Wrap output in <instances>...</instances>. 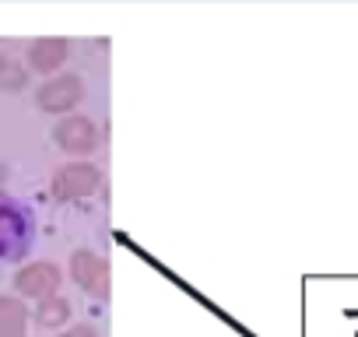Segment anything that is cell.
I'll return each mask as SVG.
<instances>
[{"mask_svg":"<svg viewBox=\"0 0 358 337\" xmlns=\"http://www.w3.org/2000/svg\"><path fill=\"white\" fill-rule=\"evenodd\" d=\"M36 215L25 201L0 194V260L4 264H22L32 246H36Z\"/></svg>","mask_w":358,"mask_h":337,"instance_id":"1","label":"cell"},{"mask_svg":"<svg viewBox=\"0 0 358 337\" xmlns=\"http://www.w3.org/2000/svg\"><path fill=\"white\" fill-rule=\"evenodd\" d=\"M102 187V168L95 162H85V158H71L64 162L53 180H50V194L60 201V204H71V201H88L95 197Z\"/></svg>","mask_w":358,"mask_h":337,"instance_id":"2","label":"cell"},{"mask_svg":"<svg viewBox=\"0 0 358 337\" xmlns=\"http://www.w3.org/2000/svg\"><path fill=\"white\" fill-rule=\"evenodd\" d=\"M53 141H57V148H60L64 155H71V158H88V155L99 151V141H102V137H99V127H95L92 116H85V113H67V116L57 120Z\"/></svg>","mask_w":358,"mask_h":337,"instance_id":"3","label":"cell"},{"mask_svg":"<svg viewBox=\"0 0 358 337\" xmlns=\"http://www.w3.org/2000/svg\"><path fill=\"white\" fill-rule=\"evenodd\" d=\"M81 99H85V78L81 74H53L36 88V106L50 116H67L71 109H78Z\"/></svg>","mask_w":358,"mask_h":337,"instance_id":"4","label":"cell"},{"mask_svg":"<svg viewBox=\"0 0 358 337\" xmlns=\"http://www.w3.org/2000/svg\"><path fill=\"white\" fill-rule=\"evenodd\" d=\"M60 285H64V271L53 264V260H29L15 271V295L18 299H50V295H60Z\"/></svg>","mask_w":358,"mask_h":337,"instance_id":"5","label":"cell"},{"mask_svg":"<svg viewBox=\"0 0 358 337\" xmlns=\"http://www.w3.org/2000/svg\"><path fill=\"white\" fill-rule=\"evenodd\" d=\"M67 271H71V281L92 295V299H109V260L99 257L95 250H74L71 260H67Z\"/></svg>","mask_w":358,"mask_h":337,"instance_id":"6","label":"cell"},{"mask_svg":"<svg viewBox=\"0 0 358 337\" xmlns=\"http://www.w3.org/2000/svg\"><path fill=\"white\" fill-rule=\"evenodd\" d=\"M67 60H71V43L64 36H43V39L29 43V53H25V67L43 78L60 74Z\"/></svg>","mask_w":358,"mask_h":337,"instance_id":"7","label":"cell"},{"mask_svg":"<svg viewBox=\"0 0 358 337\" xmlns=\"http://www.w3.org/2000/svg\"><path fill=\"white\" fill-rule=\"evenodd\" d=\"M29 306L18 295H0V337H29Z\"/></svg>","mask_w":358,"mask_h":337,"instance_id":"8","label":"cell"},{"mask_svg":"<svg viewBox=\"0 0 358 337\" xmlns=\"http://www.w3.org/2000/svg\"><path fill=\"white\" fill-rule=\"evenodd\" d=\"M71 313L74 309H71V302L64 295H50V299L36 302L32 320H36L39 330H64V327H71Z\"/></svg>","mask_w":358,"mask_h":337,"instance_id":"9","label":"cell"},{"mask_svg":"<svg viewBox=\"0 0 358 337\" xmlns=\"http://www.w3.org/2000/svg\"><path fill=\"white\" fill-rule=\"evenodd\" d=\"M29 78H32V71L22 60H15L11 53L0 50V92H25Z\"/></svg>","mask_w":358,"mask_h":337,"instance_id":"10","label":"cell"},{"mask_svg":"<svg viewBox=\"0 0 358 337\" xmlns=\"http://www.w3.org/2000/svg\"><path fill=\"white\" fill-rule=\"evenodd\" d=\"M60 337H102V334H99L95 323H71V327L60 330Z\"/></svg>","mask_w":358,"mask_h":337,"instance_id":"11","label":"cell"},{"mask_svg":"<svg viewBox=\"0 0 358 337\" xmlns=\"http://www.w3.org/2000/svg\"><path fill=\"white\" fill-rule=\"evenodd\" d=\"M8 176H11V168H8V162H4V158H0V194L8 190Z\"/></svg>","mask_w":358,"mask_h":337,"instance_id":"12","label":"cell"},{"mask_svg":"<svg viewBox=\"0 0 358 337\" xmlns=\"http://www.w3.org/2000/svg\"><path fill=\"white\" fill-rule=\"evenodd\" d=\"M29 337H32V334H29Z\"/></svg>","mask_w":358,"mask_h":337,"instance_id":"13","label":"cell"}]
</instances>
